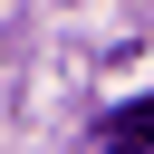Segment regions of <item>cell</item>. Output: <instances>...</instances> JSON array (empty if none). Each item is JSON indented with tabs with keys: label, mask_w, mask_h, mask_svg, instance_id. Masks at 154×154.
<instances>
[{
	"label": "cell",
	"mask_w": 154,
	"mask_h": 154,
	"mask_svg": "<svg viewBox=\"0 0 154 154\" xmlns=\"http://www.w3.org/2000/svg\"><path fill=\"white\" fill-rule=\"evenodd\" d=\"M106 144H154V96L116 106V116H106Z\"/></svg>",
	"instance_id": "1"
},
{
	"label": "cell",
	"mask_w": 154,
	"mask_h": 154,
	"mask_svg": "<svg viewBox=\"0 0 154 154\" xmlns=\"http://www.w3.org/2000/svg\"><path fill=\"white\" fill-rule=\"evenodd\" d=\"M106 154H154V144H106Z\"/></svg>",
	"instance_id": "2"
}]
</instances>
